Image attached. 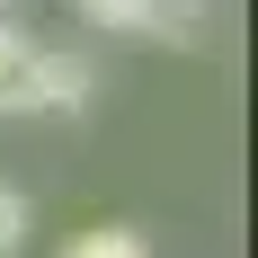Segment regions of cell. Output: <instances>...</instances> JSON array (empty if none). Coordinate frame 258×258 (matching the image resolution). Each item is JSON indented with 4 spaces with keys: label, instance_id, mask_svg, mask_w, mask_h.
Returning a JSON list of instances; mask_svg holds the SVG:
<instances>
[{
    "label": "cell",
    "instance_id": "6da1fadb",
    "mask_svg": "<svg viewBox=\"0 0 258 258\" xmlns=\"http://www.w3.org/2000/svg\"><path fill=\"white\" fill-rule=\"evenodd\" d=\"M36 107H53V116H80L89 107V89H98V72L80 62V53H36Z\"/></svg>",
    "mask_w": 258,
    "mask_h": 258
},
{
    "label": "cell",
    "instance_id": "7a4b0ae2",
    "mask_svg": "<svg viewBox=\"0 0 258 258\" xmlns=\"http://www.w3.org/2000/svg\"><path fill=\"white\" fill-rule=\"evenodd\" d=\"M27 80H36V45L0 18V116H27V107H36V89H27Z\"/></svg>",
    "mask_w": 258,
    "mask_h": 258
},
{
    "label": "cell",
    "instance_id": "3957f363",
    "mask_svg": "<svg viewBox=\"0 0 258 258\" xmlns=\"http://www.w3.org/2000/svg\"><path fill=\"white\" fill-rule=\"evenodd\" d=\"M80 18L116 27V36H143V27H169V0H72Z\"/></svg>",
    "mask_w": 258,
    "mask_h": 258
},
{
    "label": "cell",
    "instance_id": "277c9868",
    "mask_svg": "<svg viewBox=\"0 0 258 258\" xmlns=\"http://www.w3.org/2000/svg\"><path fill=\"white\" fill-rule=\"evenodd\" d=\"M62 258H152V240H143V232H125V223H107V232H80Z\"/></svg>",
    "mask_w": 258,
    "mask_h": 258
},
{
    "label": "cell",
    "instance_id": "5b68a950",
    "mask_svg": "<svg viewBox=\"0 0 258 258\" xmlns=\"http://www.w3.org/2000/svg\"><path fill=\"white\" fill-rule=\"evenodd\" d=\"M27 223H36V214H27V196H18V187H0V258L27 249Z\"/></svg>",
    "mask_w": 258,
    "mask_h": 258
}]
</instances>
